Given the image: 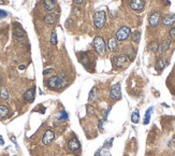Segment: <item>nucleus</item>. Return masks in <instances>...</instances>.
I'll return each instance as SVG.
<instances>
[{
	"mask_svg": "<svg viewBox=\"0 0 175 156\" xmlns=\"http://www.w3.org/2000/svg\"><path fill=\"white\" fill-rule=\"evenodd\" d=\"M130 36H131L130 28L127 26H122V27H120V28L117 30V33H115V39L117 41H125V40H127Z\"/></svg>",
	"mask_w": 175,
	"mask_h": 156,
	"instance_id": "f257e3e1",
	"label": "nucleus"
},
{
	"mask_svg": "<svg viewBox=\"0 0 175 156\" xmlns=\"http://www.w3.org/2000/svg\"><path fill=\"white\" fill-rule=\"evenodd\" d=\"M107 21V15L104 11H98L96 12L94 15V24L97 28H102Z\"/></svg>",
	"mask_w": 175,
	"mask_h": 156,
	"instance_id": "f03ea898",
	"label": "nucleus"
},
{
	"mask_svg": "<svg viewBox=\"0 0 175 156\" xmlns=\"http://www.w3.org/2000/svg\"><path fill=\"white\" fill-rule=\"evenodd\" d=\"M94 47H95V50L97 51V53L101 54V55H103L105 53V49H107V45H105V42L102 38H101L100 36H97L95 37L94 39Z\"/></svg>",
	"mask_w": 175,
	"mask_h": 156,
	"instance_id": "7ed1b4c3",
	"label": "nucleus"
},
{
	"mask_svg": "<svg viewBox=\"0 0 175 156\" xmlns=\"http://www.w3.org/2000/svg\"><path fill=\"white\" fill-rule=\"evenodd\" d=\"M48 85L50 89H59V87H61L63 85V79H61L59 75H53L48 80Z\"/></svg>",
	"mask_w": 175,
	"mask_h": 156,
	"instance_id": "20e7f679",
	"label": "nucleus"
},
{
	"mask_svg": "<svg viewBox=\"0 0 175 156\" xmlns=\"http://www.w3.org/2000/svg\"><path fill=\"white\" fill-rule=\"evenodd\" d=\"M110 97L114 100H118L122 98V89H120V83H117L112 86L110 93Z\"/></svg>",
	"mask_w": 175,
	"mask_h": 156,
	"instance_id": "39448f33",
	"label": "nucleus"
},
{
	"mask_svg": "<svg viewBox=\"0 0 175 156\" xmlns=\"http://www.w3.org/2000/svg\"><path fill=\"white\" fill-rule=\"evenodd\" d=\"M148 22L151 27H157L158 25H159V23L161 22V14L159 12H154V13L149 16Z\"/></svg>",
	"mask_w": 175,
	"mask_h": 156,
	"instance_id": "423d86ee",
	"label": "nucleus"
},
{
	"mask_svg": "<svg viewBox=\"0 0 175 156\" xmlns=\"http://www.w3.org/2000/svg\"><path fill=\"white\" fill-rule=\"evenodd\" d=\"M55 138V134H54L53 130H46L42 137V142L44 143L45 145H48L50 143H52V141Z\"/></svg>",
	"mask_w": 175,
	"mask_h": 156,
	"instance_id": "0eeeda50",
	"label": "nucleus"
},
{
	"mask_svg": "<svg viewBox=\"0 0 175 156\" xmlns=\"http://www.w3.org/2000/svg\"><path fill=\"white\" fill-rule=\"evenodd\" d=\"M130 8L133 11L140 12L144 9V0H131Z\"/></svg>",
	"mask_w": 175,
	"mask_h": 156,
	"instance_id": "6e6552de",
	"label": "nucleus"
},
{
	"mask_svg": "<svg viewBox=\"0 0 175 156\" xmlns=\"http://www.w3.org/2000/svg\"><path fill=\"white\" fill-rule=\"evenodd\" d=\"M113 62H114V65L116 67H122L128 62V58L126 55H117L113 58Z\"/></svg>",
	"mask_w": 175,
	"mask_h": 156,
	"instance_id": "1a4fd4ad",
	"label": "nucleus"
},
{
	"mask_svg": "<svg viewBox=\"0 0 175 156\" xmlns=\"http://www.w3.org/2000/svg\"><path fill=\"white\" fill-rule=\"evenodd\" d=\"M68 147L70 149V151H72V152H76V151H78L81 149V144L76 138H72L69 140Z\"/></svg>",
	"mask_w": 175,
	"mask_h": 156,
	"instance_id": "9d476101",
	"label": "nucleus"
},
{
	"mask_svg": "<svg viewBox=\"0 0 175 156\" xmlns=\"http://www.w3.org/2000/svg\"><path fill=\"white\" fill-rule=\"evenodd\" d=\"M44 22L48 25H55L57 22V16L53 13H48L44 16Z\"/></svg>",
	"mask_w": 175,
	"mask_h": 156,
	"instance_id": "9b49d317",
	"label": "nucleus"
},
{
	"mask_svg": "<svg viewBox=\"0 0 175 156\" xmlns=\"http://www.w3.org/2000/svg\"><path fill=\"white\" fill-rule=\"evenodd\" d=\"M56 8V1L55 0H44V9L48 12H52Z\"/></svg>",
	"mask_w": 175,
	"mask_h": 156,
	"instance_id": "f8f14e48",
	"label": "nucleus"
},
{
	"mask_svg": "<svg viewBox=\"0 0 175 156\" xmlns=\"http://www.w3.org/2000/svg\"><path fill=\"white\" fill-rule=\"evenodd\" d=\"M117 47H118V43H117V40L115 39V37L109 39V41H107V49L111 52H115L117 50Z\"/></svg>",
	"mask_w": 175,
	"mask_h": 156,
	"instance_id": "ddd939ff",
	"label": "nucleus"
},
{
	"mask_svg": "<svg viewBox=\"0 0 175 156\" xmlns=\"http://www.w3.org/2000/svg\"><path fill=\"white\" fill-rule=\"evenodd\" d=\"M171 45V41H170L169 39H166V40H163V42L161 43L159 46H158V53H164L170 47Z\"/></svg>",
	"mask_w": 175,
	"mask_h": 156,
	"instance_id": "4468645a",
	"label": "nucleus"
},
{
	"mask_svg": "<svg viewBox=\"0 0 175 156\" xmlns=\"http://www.w3.org/2000/svg\"><path fill=\"white\" fill-rule=\"evenodd\" d=\"M24 99L27 102H32L35 100V89H30L24 94Z\"/></svg>",
	"mask_w": 175,
	"mask_h": 156,
	"instance_id": "2eb2a0df",
	"label": "nucleus"
},
{
	"mask_svg": "<svg viewBox=\"0 0 175 156\" xmlns=\"http://www.w3.org/2000/svg\"><path fill=\"white\" fill-rule=\"evenodd\" d=\"M175 23V14H169L163 18V24L166 26H172Z\"/></svg>",
	"mask_w": 175,
	"mask_h": 156,
	"instance_id": "dca6fc26",
	"label": "nucleus"
},
{
	"mask_svg": "<svg viewBox=\"0 0 175 156\" xmlns=\"http://www.w3.org/2000/svg\"><path fill=\"white\" fill-rule=\"evenodd\" d=\"M166 65H168V62H166V59H163V58L158 59V62H156V70H158V71L163 70V69L166 67Z\"/></svg>",
	"mask_w": 175,
	"mask_h": 156,
	"instance_id": "f3484780",
	"label": "nucleus"
},
{
	"mask_svg": "<svg viewBox=\"0 0 175 156\" xmlns=\"http://www.w3.org/2000/svg\"><path fill=\"white\" fill-rule=\"evenodd\" d=\"M9 108L6 106H0V118H4L9 115Z\"/></svg>",
	"mask_w": 175,
	"mask_h": 156,
	"instance_id": "a211bd4d",
	"label": "nucleus"
},
{
	"mask_svg": "<svg viewBox=\"0 0 175 156\" xmlns=\"http://www.w3.org/2000/svg\"><path fill=\"white\" fill-rule=\"evenodd\" d=\"M9 98V91L6 87H0V99L6 100Z\"/></svg>",
	"mask_w": 175,
	"mask_h": 156,
	"instance_id": "6ab92c4d",
	"label": "nucleus"
},
{
	"mask_svg": "<svg viewBox=\"0 0 175 156\" xmlns=\"http://www.w3.org/2000/svg\"><path fill=\"white\" fill-rule=\"evenodd\" d=\"M153 110H154V108L153 107H151V108H148L147 109V111H146L145 113V118H144V125H147V124L149 123V120H151V112H153Z\"/></svg>",
	"mask_w": 175,
	"mask_h": 156,
	"instance_id": "aec40b11",
	"label": "nucleus"
},
{
	"mask_svg": "<svg viewBox=\"0 0 175 156\" xmlns=\"http://www.w3.org/2000/svg\"><path fill=\"white\" fill-rule=\"evenodd\" d=\"M80 62H81V64L83 66H85V67H87V66L89 65V57H88V55L87 54H83V55L81 56L80 57Z\"/></svg>",
	"mask_w": 175,
	"mask_h": 156,
	"instance_id": "412c9836",
	"label": "nucleus"
},
{
	"mask_svg": "<svg viewBox=\"0 0 175 156\" xmlns=\"http://www.w3.org/2000/svg\"><path fill=\"white\" fill-rule=\"evenodd\" d=\"M140 120V114H139V110H135V111L132 113L131 115V122L133 124H137Z\"/></svg>",
	"mask_w": 175,
	"mask_h": 156,
	"instance_id": "4be33fe9",
	"label": "nucleus"
},
{
	"mask_svg": "<svg viewBox=\"0 0 175 156\" xmlns=\"http://www.w3.org/2000/svg\"><path fill=\"white\" fill-rule=\"evenodd\" d=\"M13 33H14V36H16V37H23V36L25 35V31L22 29L21 27H15L14 29H13Z\"/></svg>",
	"mask_w": 175,
	"mask_h": 156,
	"instance_id": "5701e85b",
	"label": "nucleus"
},
{
	"mask_svg": "<svg viewBox=\"0 0 175 156\" xmlns=\"http://www.w3.org/2000/svg\"><path fill=\"white\" fill-rule=\"evenodd\" d=\"M50 43L53 45H56L57 44V35H56V31L53 30V33H52V37H50Z\"/></svg>",
	"mask_w": 175,
	"mask_h": 156,
	"instance_id": "b1692460",
	"label": "nucleus"
},
{
	"mask_svg": "<svg viewBox=\"0 0 175 156\" xmlns=\"http://www.w3.org/2000/svg\"><path fill=\"white\" fill-rule=\"evenodd\" d=\"M131 38H132V41L134 42H139L140 40V31H134L132 35H131Z\"/></svg>",
	"mask_w": 175,
	"mask_h": 156,
	"instance_id": "393cba45",
	"label": "nucleus"
},
{
	"mask_svg": "<svg viewBox=\"0 0 175 156\" xmlns=\"http://www.w3.org/2000/svg\"><path fill=\"white\" fill-rule=\"evenodd\" d=\"M149 50L151 51V52H157L158 51V44L157 42H151V44H149Z\"/></svg>",
	"mask_w": 175,
	"mask_h": 156,
	"instance_id": "a878e982",
	"label": "nucleus"
},
{
	"mask_svg": "<svg viewBox=\"0 0 175 156\" xmlns=\"http://www.w3.org/2000/svg\"><path fill=\"white\" fill-rule=\"evenodd\" d=\"M96 98H97V91H96V89H92L90 94H89V100H95Z\"/></svg>",
	"mask_w": 175,
	"mask_h": 156,
	"instance_id": "bb28decb",
	"label": "nucleus"
},
{
	"mask_svg": "<svg viewBox=\"0 0 175 156\" xmlns=\"http://www.w3.org/2000/svg\"><path fill=\"white\" fill-rule=\"evenodd\" d=\"M112 143H113V138H111L110 140L105 141V143H104L103 147H105V149H110V147H112Z\"/></svg>",
	"mask_w": 175,
	"mask_h": 156,
	"instance_id": "cd10ccee",
	"label": "nucleus"
},
{
	"mask_svg": "<svg viewBox=\"0 0 175 156\" xmlns=\"http://www.w3.org/2000/svg\"><path fill=\"white\" fill-rule=\"evenodd\" d=\"M60 113H61V114H60V116H59V120H65V118H68V115H67V112L63 111V112H60Z\"/></svg>",
	"mask_w": 175,
	"mask_h": 156,
	"instance_id": "c85d7f7f",
	"label": "nucleus"
},
{
	"mask_svg": "<svg viewBox=\"0 0 175 156\" xmlns=\"http://www.w3.org/2000/svg\"><path fill=\"white\" fill-rule=\"evenodd\" d=\"M170 37L171 38H175V27H172L170 29Z\"/></svg>",
	"mask_w": 175,
	"mask_h": 156,
	"instance_id": "c756f323",
	"label": "nucleus"
},
{
	"mask_svg": "<svg viewBox=\"0 0 175 156\" xmlns=\"http://www.w3.org/2000/svg\"><path fill=\"white\" fill-rule=\"evenodd\" d=\"M6 16V12L2 11V10H0V18H3Z\"/></svg>",
	"mask_w": 175,
	"mask_h": 156,
	"instance_id": "7c9ffc66",
	"label": "nucleus"
},
{
	"mask_svg": "<svg viewBox=\"0 0 175 156\" xmlns=\"http://www.w3.org/2000/svg\"><path fill=\"white\" fill-rule=\"evenodd\" d=\"M74 2L76 3V4H81V3L83 2V0H74Z\"/></svg>",
	"mask_w": 175,
	"mask_h": 156,
	"instance_id": "2f4dec72",
	"label": "nucleus"
},
{
	"mask_svg": "<svg viewBox=\"0 0 175 156\" xmlns=\"http://www.w3.org/2000/svg\"><path fill=\"white\" fill-rule=\"evenodd\" d=\"M3 143H4V141H3V139H2V137L0 136V145H2Z\"/></svg>",
	"mask_w": 175,
	"mask_h": 156,
	"instance_id": "473e14b6",
	"label": "nucleus"
},
{
	"mask_svg": "<svg viewBox=\"0 0 175 156\" xmlns=\"http://www.w3.org/2000/svg\"><path fill=\"white\" fill-rule=\"evenodd\" d=\"M19 69H25V66H19Z\"/></svg>",
	"mask_w": 175,
	"mask_h": 156,
	"instance_id": "72a5a7b5",
	"label": "nucleus"
},
{
	"mask_svg": "<svg viewBox=\"0 0 175 156\" xmlns=\"http://www.w3.org/2000/svg\"><path fill=\"white\" fill-rule=\"evenodd\" d=\"M0 4H4V2H3V0H0Z\"/></svg>",
	"mask_w": 175,
	"mask_h": 156,
	"instance_id": "f704fd0d",
	"label": "nucleus"
}]
</instances>
